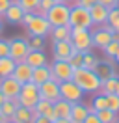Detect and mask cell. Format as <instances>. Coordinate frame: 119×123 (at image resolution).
<instances>
[{"label": "cell", "instance_id": "816d5d0a", "mask_svg": "<svg viewBox=\"0 0 119 123\" xmlns=\"http://www.w3.org/2000/svg\"><path fill=\"white\" fill-rule=\"evenodd\" d=\"M115 8H117V9H119V0H117V4H115Z\"/></svg>", "mask_w": 119, "mask_h": 123}, {"label": "cell", "instance_id": "2e32d148", "mask_svg": "<svg viewBox=\"0 0 119 123\" xmlns=\"http://www.w3.org/2000/svg\"><path fill=\"white\" fill-rule=\"evenodd\" d=\"M112 58H108V60H99V63H97V67L93 71L97 73V77L101 78V80H106V78H112V77H117V69L113 67V63H112Z\"/></svg>", "mask_w": 119, "mask_h": 123}, {"label": "cell", "instance_id": "f1b7e54d", "mask_svg": "<svg viewBox=\"0 0 119 123\" xmlns=\"http://www.w3.org/2000/svg\"><path fill=\"white\" fill-rule=\"evenodd\" d=\"M104 108H108L106 95H104V93H99V95H95L93 101H91V110H93V112H99V110H104Z\"/></svg>", "mask_w": 119, "mask_h": 123}, {"label": "cell", "instance_id": "9f6ffc18", "mask_svg": "<svg viewBox=\"0 0 119 123\" xmlns=\"http://www.w3.org/2000/svg\"><path fill=\"white\" fill-rule=\"evenodd\" d=\"M0 78H2V77H0Z\"/></svg>", "mask_w": 119, "mask_h": 123}, {"label": "cell", "instance_id": "ffe728a7", "mask_svg": "<svg viewBox=\"0 0 119 123\" xmlns=\"http://www.w3.org/2000/svg\"><path fill=\"white\" fill-rule=\"evenodd\" d=\"M52 78V71H50V65L47 63V65H41V67H34L32 71V82L34 84H43L47 80H50Z\"/></svg>", "mask_w": 119, "mask_h": 123}, {"label": "cell", "instance_id": "bcb514c9", "mask_svg": "<svg viewBox=\"0 0 119 123\" xmlns=\"http://www.w3.org/2000/svg\"><path fill=\"white\" fill-rule=\"evenodd\" d=\"M54 2H56V4H71L73 0H54Z\"/></svg>", "mask_w": 119, "mask_h": 123}, {"label": "cell", "instance_id": "3957f363", "mask_svg": "<svg viewBox=\"0 0 119 123\" xmlns=\"http://www.w3.org/2000/svg\"><path fill=\"white\" fill-rule=\"evenodd\" d=\"M71 43L78 52H89L93 49V37L89 28H73L71 30Z\"/></svg>", "mask_w": 119, "mask_h": 123}, {"label": "cell", "instance_id": "44dd1931", "mask_svg": "<svg viewBox=\"0 0 119 123\" xmlns=\"http://www.w3.org/2000/svg\"><path fill=\"white\" fill-rule=\"evenodd\" d=\"M24 62L28 63L30 67H41V65H47L48 60H47V54L43 50H30L28 56L24 58Z\"/></svg>", "mask_w": 119, "mask_h": 123}, {"label": "cell", "instance_id": "9c48e42d", "mask_svg": "<svg viewBox=\"0 0 119 123\" xmlns=\"http://www.w3.org/2000/svg\"><path fill=\"white\" fill-rule=\"evenodd\" d=\"M30 52V45L26 37H15L9 39V56L15 62H24V58Z\"/></svg>", "mask_w": 119, "mask_h": 123}, {"label": "cell", "instance_id": "b9f144b4", "mask_svg": "<svg viewBox=\"0 0 119 123\" xmlns=\"http://www.w3.org/2000/svg\"><path fill=\"white\" fill-rule=\"evenodd\" d=\"M11 2H13V0H0V17L6 13V9L11 6Z\"/></svg>", "mask_w": 119, "mask_h": 123}, {"label": "cell", "instance_id": "836d02e7", "mask_svg": "<svg viewBox=\"0 0 119 123\" xmlns=\"http://www.w3.org/2000/svg\"><path fill=\"white\" fill-rule=\"evenodd\" d=\"M102 50H104V54H106L108 58L113 60V58H115V54H117V50H119V41H117V39H112V41L104 47Z\"/></svg>", "mask_w": 119, "mask_h": 123}, {"label": "cell", "instance_id": "ee69618b", "mask_svg": "<svg viewBox=\"0 0 119 123\" xmlns=\"http://www.w3.org/2000/svg\"><path fill=\"white\" fill-rule=\"evenodd\" d=\"M99 4H102V6H106V8H115V4H117V0H97Z\"/></svg>", "mask_w": 119, "mask_h": 123}, {"label": "cell", "instance_id": "11a10c76", "mask_svg": "<svg viewBox=\"0 0 119 123\" xmlns=\"http://www.w3.org/2000/svg\"><path fill=\"white\" fill-rule=\"evenodd\" d=\"M7 123H13V121H7Z\"/></svg>", "mask_w": 119, "mask_h": 123}, {"label": "cell", "instance_id": "60d3db41", "mask_svg": "<svg viewBox=\"0 0 119 123\" xmlns=\"http://www.w3.org/2000/svg\"><path fill=\"white\" fill-rule=\"evenodd\" d=\"M34 15H36L34 11H28V13H24V17H22V21H21V24L24 26V28H26V26L30 24V21L34 19Z\"/></svg>", "mask_w": 119, "mask_h": 123}, {"label": "cell", "instance_id": "f35d334b", "mask_svg": "<svg viewBox=\"0 0 119 123\" xmlns=\"http://www.w3.org/2000/svg\"><path fill=\"white\" fill-rule=\"evenodd\" d=\"M74 4H78V6H82V8H91V6H95L97 0H74Z\"/></svg>", "mask_w": 119, "mask_h": 123}, {"label": "cell", "instance_id": "30bf717a", "mask_svg": "<svg viewBox=\"0 0 119 123\" xmlns=\"http://www.w3.org/2000/svg\"><path fill=\"white\" fill-rule=\"evenodd\" d=\"M113 34H115V32L112 30V26H110L108 23L101 24V28H97V30L91 32L93 47H97V49H104V47H106L112 39H113Z\"/></svg>", "mask_w": 119, "mask_h": 123}, {"label": "cell", "instance_id": "d6986e66", "mask_svg": "<svg viewBox=\"0 0 119 123\" xmlns=\"http://www.w3.org/2000/svg\"><path fill=\"white\" fill-rule=\"evenodd\" d=\"M108 11H110V9L106 8V6H102V4H99V2H97L95 6H91V8H89V15H91L93 24H97V26L104 24L108 21Z\"/></svg>", "mask_w": 119, "mask_h": 123}, {"label": "cell", "instance_id": "cb8c5ba5", "mask_svg": "<svg viewBox=\"0 0 119 123\" xmlns=\"http://www.w3.org/2000/svg\"><path fill=\"white\" fill-rule=\"evenodd\" d=\"M71 106H73V103H69L65 99H58L54 103V114L58 116V117L69 119L71 117Z\"/></svg>", "mask_w": 119, "mask_h": 123}, {"label": "cell", "instance_id": "db71d44e", "mask_svg": "<svg viewBox=\"0 0 119 123\" xmlns=\"http://www.w3.org/2000/svg\"><path fill=\"white\" fill-rule=\"evenodd\" d=\"M115 123H119V117H117V119H115Z\"/></svg>", "mask_w": 119, "mask_h": 123}, {"label": "cell", "instance_id": "d6a6232c", "mask_svg": "<svg viewBox=\"0 0 119 123\" xmlns=\"http://www.w3.org/2000/svg\"><path fill=\"white\" fill-rule=\"evenodd\" d=\"M28 45H30V50H43L45 49V37L30 36L28 37Z\"/></svg>", "mask_w": 119, "mask_h": 123}, {"label": "cell", "instance_id": "f6af8a7d", "mask_svg": "<svg viewBox=\"0 0 119 123\" xmlns=\"http://www.w3.org/2000/svg\"><path fill=\"white\" fill-rule=\"evenodd\" d=\"M54 123H71V119H63V117H58Z\"/></svg>", "mask_w": 119, "mask_h": 123}, {"label": "cell", "instance_id": "9a60e30c", "mask_svg": "<svg viewBox=\"0 0 119 123\" xmlns=\"http://www.w3.org/2000/svg\"><path fill=\"white\" fill-rule=\"evenodd\" d=\"M89 112H93L91 110V106H88V105H84L82 101H78V103H73V106H71V123H84V119L88 117Z\"/></svg>", "mask_w": 119, "mask_h": 123}, {"label": "cell", "instance_id": "1f68e13d", "mask_svg": "<svg viewBox=\"0 0 119 123\" xmlns=\"http://www.w3.org/2000/svg\"><path fill=\"white\" fill-rule=\"evenodd\" d=\"M17 4L24 9V13H28V11L36 13L37 8H39V0H17Z\"/></svg>", "mask_w": 119, "mask_h": 123}, {"label": "cell", "instance_id": "74e56055", "mask_svg": "<svg viewBox=\"0 0 119 123\" xmlns=\"http://www.w3.org/2000/svg\"><path fill=\"white\" fill-rule=\"evenodd\" d=\"M9 56V39H0V58Z\"/></svg>", "mask_w": 119, "mask_h": 123}, {"label": "cell", "instance_id": "8d00e7d4", "mask_svg": "<svg viewBox=\"0 0 119 123\" xmlns=\"http://www.w3.org/2000/svg\"><path fill=\"white\" fill-rule=\"evenodd\" d=\"M82 56H84V52H78V50H76V52L73 54V56H71V58H69V63H71V65H73L74 69H78V67H82Z\"/></svg>", "mask_w": 119, "mask_h": 123}, {"label": "cell", "instance_id": "7bdbcfd3", "mask_svg": "<svg viewBox=\"0 0 119 123\" xmlns=\"http://www.w3.org/2000/svg\"><path fill=\"white\" fill-rule=\"evenodd\" d=\"M32 123H54V121H50V119H48V117H45V116H34Z\"/></svg>", "mask_w": 119, "mask_h": 123}, {"label": "cell", "instance_id": "7c38bea8", "mask_svg": "<svg viewBox=\"0 0 119 123\" xmlns=\"http://www.w3.org/2000/svg\"><path fill=\"white\" fill-rule=\"evenodd\" d=\"M52 52H54V60H69L76 49L73 47L71 39H65V41H52Z\"/></svg>", "mask_w": 119, "mask_h": 123}, {"label": "cell", "instance_id": "6da1fadb", "mask_svg": "<svg viewBox=\"0 0 119 123\" xmlns=\"http://www.w3.org/2000/svg\"><path fill=\"white\" fill-rule=\"evenodd\" d=\"M73 80L82 88V92H84V93H97V92H101L102 80L97 77V73L93 69H86V67L74 69Z\"/></svg>", "mask_w": 119, "mask_h": 123}, {"label": "cell", "instance_id": "5b68a950", "mask_svg": "<svg viewBox=\"0 0 119 123\" xmlns=\"http://www.w3.org/2000/svg\"><path fill=\"white\" fill-rule=\"evenodd\" d=\"M41 99L39 97V86L34 84L32 80L30 82H24L21 88V93H19V105L26 108H34L37 105V101Z\"/></svg>", "mask_w": 119, "mask_h": 123}, {"label": "cell", "instance_id": "c3c4849f", "mask_svg": "<svg viewBox=\"0 0 119 123\" xmlns=\"http://www.w3.org/2000/svg\"><path fill=\"white\" fill-rule=\"evenodd\" d=\"M4 32V21H2V17H0V34Z\"/></svg>", "mask_w": 119, "mask_h": 123}, {"label": "cell", "instance_id": "4316f807", "mask_svg": "<svg viewBox=\"0 0 119 123\" xmlns=\"http://www.w3.org/2000/svg\"><path fill=\"white\" fill-rule=\"evenodd\" d=\"M117 84H119V77H112L102 80L101 84V93L108 95V93H117Z\"/></svg>", "mask_w": 119, "mask_h": 123}, {"label": "cell", "instance_id": "f546056e", "mask_svg": "<svg viewBox=\"0 0 119 123\" xmlns=\"http://www.w3.org/2000/svg\"><path fill=\"white\" fill-rule=\"evenodd\" d=\"M97 63H99V58H97L91 50H89V52H84V56H82V67H86V69H95Z\"/></svg>", "mask_w": 119, "mask_h": 123}, {"label": "cell", "instance_id": "52a82bcc", "mask_svg": "<svg viewBox=\"0 0 119 123\" xmlns=\"http://www.w3.org/2000/svg\"><path fill=\"white\" fill-rule=\"evenodd\" d=\"M52 71V78L58 82H65V80H73L74 75V67L65 60H54V63L50 65Z\"/></svg>", "mask_w": 119, "mask_h": 123}, {"label": "cell", "instance_id": "7402d4cb", "mask_svg": "<svg viewBox=\"0 0 119 123\" xmlns=\"http://www.w3.org/2000/svg\"><path fill=\"white\" fill-rule=\"evenodd\" d=\"M32 119H34V110L32 108L17 106V110H15V114L11 116L9 121H13V123H32Z\"/></svg>", "mask_w": 119, "mask_h": 123}, {"label": "cell", "instance_id": "8992f818", "mask_svg": "<svg viewBox=\"0 0 119 123\" xmlns=\"http://www.w3.org/2000/svg\"><path fill=\"white\" fill-rule=\"evenodd\" d=\"M50 23H48V19L41 13H36L34 19L30 21V24L26 26V32H28V36H39V37H47L48 34H50Z\"/></svg>", "mask_w": 119, "mask_h": 123}, {"label": "cell", "instance_id": "7dc6e473", "mask_svg": "<svg viewBox=\"0 0 119 123\" xmlns=\"http://www.w3.org/2000/svg\"><path fill=\"white\" fill-rule=\"evenodd\" d=\"M4 101H6V97H4V93L0 92V106H2V105H4Z\"/></svg>", "mask_w": 119, "mask_h": 123}, {"label": "cell", "instance_id": "484cf974", "mask_svg": "<svg viewBox=\"0 0 119 123\" xmlns=\"http://www.w3.org/2000/svg\"><path fill=\"white\" fill-rule=\"evenodd\" d=\"M17 106H21V105H19V97H17V99H6V101H4V105L0 106V114L9 121V119H11V116L15 114Z\"/></svg>", "mask_w": 119, "mask_h": 123}, {"label": "cell", "instance_id": "e0dca14e", "mask_svg": "<svg viewBox=\"0 0 119 123\" xmlns=\"http://www.w3.org/2000/svg\"><path fill=\"white\" fill-rule=\"evenodd\" d=\"M4 19H6V23H9V24H21V21H22V17H24V9L17 4V0H13L11 2V6L6 9V13H4Z\"/></svg>", "mask_w": 119, "mask_h": 123}, {"label": "cell", "instance_id": "83f0119b", "mask_svg": "<svg viewBox=\"0 0 119 123\" xmlns=\"http://www.w3.org/2000/svg\"><path fill=\"white\" fill-rule=\"evenodd\" d=\"M106 23L112 26V30L115 32V34H119V9L117 8H110V11H108V21Z\"/></svg>", "mask_w": 119, "mask_h": 123}, {"label": "cell", "instance_id": "e575fe53", "mask_svg": "<svg viewBox=\"0 0 119 123\" xmlns=\"http://www.w3.org/2000/svg\"><path fill=\"white\" fill-rule=\"evenodd\" d=\"M106 101H108V108L112 112L119 114V95L117 93H108L106 95Z\"/></svg>", "mask_w": 119, "mask_h": 123}, {"label": "cell", "instance_id": "d590c367", "mask_svg": "<svg viewBox=\"0 0 119 123\" xmlns=\"http://www.w3.org/2000/svg\"><path fill=\"white\" fill-rule=\"evenodd\" d=\"M54 4H56L54 0H39V8H37L36 13H41V15H45V13H47V11H48V9L54 6Z\"/></svg>", "mask_w": 119, "mask_h": 123}, {"label": "cell", "instance_id": "4dcf8cb0", "mask_svg": "<svg viewBox=\"0 0 119 123\" xmlns=\"http://www.w3.org/2000/svg\"><path fill=\"white\" fill-rule=\"evenodd\" d=\"M97 117H99L102 123H115L117 114H115V112H112L110 108H104V110H99V112H97Z\"/></svg>", "mask_w": 119, "mask_h": 123}, {"label": "cell", "instance_id": "ac0fdd59", "mask_svg": "<svg viewBox=\"0 0 119 123\" xmlns=\"http://www.w3.org/2000/svg\"><path fill=\"white\" fill-rule=\"evenodd\" d=\"M32 71H34V67H30L26 62H17L15 71H13L11 77H13L17 82L24 84V82H30V80H32Z\"/></svg>", "mask_w": 119, "mask_h": 123}, {"label": "cell", "instance_id": "277c9868", "mask_svg": "<svg viewBox=\"0 0 119 123\" xmlns=\"http://www.w3.org/2000/svg\"><path fill=\"white\" fill-rule=\"evenodd\" d=\"M69 13H71V4H54L45 17L48 19L50 26H65L69 24Z\"/></svg>", "mask_w": 119, "mask_h": 123}, {"label": "cell", "instance_id": "f5cc1de1", "mask_svg": "<svg viewBox=\"0 0 119 123\" xmlns=\"http://www.w3.org/2000/svg\"><path fill=\"white\" fill-rule=\"evenodd\" d=\"M117 95H119V84H117Z\"/></svg>", "mask_w": 119, "mask_h": 123}, {"label": "cell", "instance_id": "4fadbf2b", "mask_svg": "<svg viewBox=\"0 0 119 123\" xmlns=\"http://www.w3.org/2000/svg\"><path fill=\"white\" fill-rule=\"evenodd\" d=\"M21 88H22V84H21V82H17L13 77L0 78V92L4 93L6 99H17L19 93H21Z\"/></svg>", "mask_w": 119, "mask_h": 123}, {"label": "cell", "instance_id": "8fae6325", "mask_svg": "<svg viewBox=\"0 0 119 123\" xmlns=\"http://www.w3.org/2000/svg\"><path fill=\"white\" fill-rule=\"evenodd\" d=\"M39 97L50 101V103H56L58 99H61V95H60V82L50 78V80H47L43 84H39Z\"/></svg>", "mask_w": 119, "mask_h": 123}, {"label": "cell", "instance_id": "5bb4252c", "mask_svg": "<svg viewBox=\"0 0 119 123\" xmlns=\"http://www.w3.org/2000/svg\"><path fill=\"white\" fill-rule=\"evenodd\" d=\"M34 116H45V117H48L50 121H56L58 119V116L54 114V103H50V101L47 99H39L37 101V105L34 108Z\"/></svg>", "mask_w": 119, "mask_h": 123}, {"label": "cell", "instance_id": "7a4b0ae2", "mask_svg": "<svg viewBox=\"0 0 119 123\" xmlns=\"http://www.w3.org/2000/svg\"><path fill=\"white\" fill-rule=\"evenodd\" d=\"M69 26H71V28H91V26H93V21H91V15H89V9L82 8L78 4L71 6Z\"/></svg>", "mask_w": 119, "mask_h": 123}, {"label": "cell", "instance_id": "681fc988", "mask_svg": "<svg viewBox=\"0 0 119 123\" xmlns=\"http://www.w3.org/2000/svg\"><path fill=\"white\" fill-rule=\"evenodd\" d=\"M0 123H7V119H6V117H4L2 114H0Z\"/></svg>", "mask_w": 119, "mask_h": 123}, {"label": "cell", "instance_id": "d4e9b609", "mask_svg": "<svg viewBox=\"0 0 119 123\" xmlns=\"http://www.w3.org/2000/svg\"><path fill=\"white\" fill-rule=\"evenodd\" d=\"M15 65H17V62L11 58V56H4V58H0V77H11L15 71Z\"/></svg>", "mask_w": 119, "mask_h": 123}, {"label": "cell", "instance_id": "603a6c76", "mask_svg": "<svg viewBox=\"0 0 119 123\" xmlns=\"http://www.w3.org/2000/svg\"><path fill=\"white\" fill-rule=\"evenodd\" d=\"M71 26L65 24V26H52L50 28V36L52 41H65V39H71Z\"/></svg>", "mask_w": 119, "mask_h": 123}, {"label": "cell", "instance_id": "ab89813d", "mask_svg": "<svg viewBox=\"0 0 119 123\" xmlns=\"http://www.w3.org/2000/svg\"><path fill=\"white\" fill-rule=\"evenodd\" d=\"M84 123H102L99 117H97V112H89L88 114V117L84 119Z\"/></svg>", "mask_w": 119, "mask_h": 123}, {"label": "cell", "instance_id": "ba28073f", "mask_svg": "<svg viewBox=\"0 0 119 123\" xmlns=\"http://www.w3.org/2000/svg\"><path fill=\"white\" fill-rule=\"evenodd\" d=\"M60 95H61V99L69 101V103H78L84 97V92L74 80H65V82H60Z\"/></svg>", "mask_w": 119, "mask_h": 123}, {"label": "cell", "instance_id": "f907efd6", "mask_svg": "<svg viewBox=\"0 0 119 123\" xmlns=\"http://www.w3.org/2000/svg\"><path fill=\"white\" fill-rule=\"evenodd\" d=\"M113 60H115V62L119 63V50H117V54H115V58H113Z\"/></svg>", "mask_w": 119, "mask_h": 123}]
</instances>
